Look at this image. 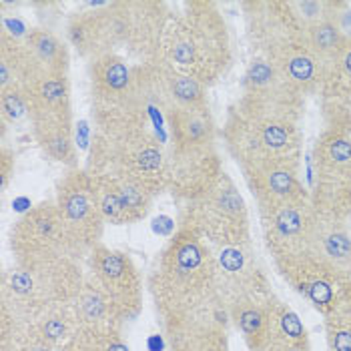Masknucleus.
Wrapping results in <instances>:
<instances>
[{
    "label": "nucleus",
    "instance_id": "nucleus-1",
    "mask_svg": "<svg viewBox=\"0 0 351 351\" xmlns=\"http://www.w3.org/2000/svg\"><path fill=\"white\" fill-rule=\"evenodd\" d=\"M149 291L161 324L217 301L213 247L189 229L177 227L155 259Z\"/></svg>",
    "mask_w": 351,
    "mask_h": 351
},
{
    "label": "nucleus",
    "instance_id": "nucleus-2",
    "mask_svg": "<svg viewBox=\"0 0 351 351\" xmlns=\"http://www.w3.org/2000/svg\"><path fill=\"white\" fill-rule=\"evenodd\" d=\"M162 60L205 86L215 84L233 62L227 23L211 0L183 2L171 16L162 38Z\"/></svg>",
    "mask_w": 351,
    "mask_h": 351
},
{
    "label": "nucleus",
    "instance_id": "nucleus-3",
    "mask_svg": "<svg viewBox=\"0 0 351 351\" xmlns=\"http://www.w3.org/2000/svg\"><path fill=\"white\" fill-rule=\"evenodd\" d=\"M81 259L62 257L43 263H12L0 279L2 319L32 325L40 317L71 307L84 285Z\"/></svg>",
    "mask_w": 351,
    "mask_h": 351
},
{
    "label": "nucleus",
    "instance_id": "nucleus-4",
    "mask_svg": "<svg viewBox=\"0 0 351 351\" xmlns=\"http://www.w3.org/2000/svg\"><path fill=\"white\" fill-rule=\"evenodd\" d=\"M169 191L183 203L199 197L225 173L219 153V131L211 108L167 112Z\"/></svg>",
    "mask_w": 351,
    "mask_h": 351
},
{
    "label": "nucleus",
    "instance_id": "nucleus-5",
    "mask_svg": "<svg viewBox=\"0 0 351 351\" xmlns=\"http://www.w3.org/2000/svg\"><path fill=\"white\" fill-rule=\"evenodd\" d=\"M169 135L155 129L129 131L121 135L95 133L88 161L84 169L121 171L145 183L155 195L169 191V162H167Z\"/></svg>",
    "mask_w": 351,
    "mask_h": 351
},
{
    "label": "nucleus",
    "instance_id": "nucleus-6",
    "mask_svg": "<svg viewBox=\"0 0 351 351\" xmlns=\"http://www.w3.org/2000/svg\"><path fill=\"white\" fill-rule=\"evenodd\" d=\"M179 229H189L211 247L249 243V209L235 181L223 173L205 193L179 203Z\"/></svg>",
    "mask_w": 351,
    "mask_h": 351
},
{
    "label": "nucleus",
    "instance_id": "nucleus-7",
    "mask_svg": "<svg viewBox=\"0 0 351 351\" xmlns=\"http://www.w3.org/2000/svg\"><path fill=\"white\" fill-rule=\"evenodd\" d=\"M223 147L229 157L243 171L269 161L301 159V131L299 125L277 123L243 112L235 105L227 110L221 129Z\"/></svg>",
    "mask_w": 351,
    "mask_h": 351
},
{
    "label": "nucleus",
    "instance_id": "nucleus-8",
    "mask_svg": "<svg viewBox=\"0 0 351 351\" xmlns=\"http://www.w3.org/2000/svg\"><path fill=\"white\" fill-rule=\"evenodd\" d=\"M313 185L309 201L315 213L327 219L351 221V135L325 129L311 153Z\"/></svg>",
    "mask_w": 351,
    "mask_h": 351
},
{
    "label": "nucleus",
    "instance_id": "nucleus-9",
    "mask_svg": "<svg viewBox=\"0 0 351 351\" xmlns=\"http://www.w3.org/2000/svg\"><path fill=\"white\" fill-rule=\"evenodd\" d=\"M54 201L77 257L86 259L88 253L101 245L107 225L95 179L84 167L66 169V173L56 181Z\"/></svg>",
    "mask_w": 351,
    "mask_h": 351
},
{
    "label": "nucleus",
    "instance_id": "nucleus-10",
    "mask_svg": "<svg viewBox=\"0 0 351 351\" xmlns=\"http://www.w3.org/2000/svg\"><path fill=\"white\" fill-rule=\"evenodd\" d=\"M233 105L261 119L299 125L305 108V95L299 93L267 58L255 56L245 71L241 97Z\"/></svg>",
    "mask_w": 351,
    "mask_h": 351
},
{
    "label": "nucleus",
    "instance_id": "nucleus-11",
    "mask_svg": "<svg viewBox=\"0 0 351 351\" xmlns=\"http://www.w3.org/2000/svg\"><path fill=\"white\" fill-rule=\"evenodd\" d=\"M119 49H127L138 64L161 62L162 38L171 21L169 4L161 0H123L107 4Z\"/></svg>",
    "mask_w": 351,
    "mask_h": 351
},
{
    "label": "nucleus",
    "instance_id": "nucleus-12",
    "mask_svg": "<svg viewBox=\"0 0 351 351\" xmlns=\"http://www.w3.org/2000/svg\"><path fill=\"white\" fill-rule=\"evenodd\" d=\"M14 263H43L62 257H77L56 201H43L30 207L8 233ZM82 261V259H81Z\"/></svg>",
    "mask_w": 351,
    "mask_h": 351
},
{
    "label": "nucleus",
    "instance_id": "nucleus-13",
    "mask_svg": "<svg viewBox=\"0 0 351 351\" xmlns=\"http://www.w3.org/2000/svg\"><path fill=\"white\" fill-rule=\"evenodd\" d=\"M86 277L103 291L123 324L141 313L143 281L135 261L127 253L97 245L86 257Z\"/></svg>",
    "mask_w": 351,
    "mask_h": 351
},
{
    "label": "nucleus",
    "instance_id": "nucleus-14",
    "mask_svg": "<svg viewBox=\"0 0 351 351\" xmlns=\"http://www.w3.org/2000/svg\"><path fill=\"white\" fill-rule=\"evenodd\" d=\"M217 295L225 307L271 293L269 279L251 241L235 247H213Z\"/></svg>",
    "mask_w": 351,
    "mask_h": 351
},
{
    "label": "nucleus",
    "instance_id": "nucleus-15",
    "mask_svg": "<svg viewBox=\"0 0 351 351\" xmlns=\"http://www.w3.org/2000/svg\"><path fill=\"white\" fill-rule=\"evenodd\" d=\"M301 255L351 301V221L317 215L311 241Z\"/></svg>",
    "mask_w": 351,
    "mask_h": 351
},
{
    "label": "nucleus",
    "instance_id": "nucleus-16",
    "mask_svg": "<svg viewBox=\"0 0 351 351\" xmlns=\"http://www.w3.org/2000/svg\"><path fill=\"white\" fill-rule=\"evenodd\" d=\"M229 311L221 299L162 325L169 351H229Z\"/></svg>",
    "mask_w": 351,
    "mask_h": 351
},
{
    "label": "nucleus",
    "instance_id": "nucleus-17",
    "mask_svg": "<svg viewBox=\"0 0 351 351\" xmlns=\"http://www.w3.org/2000/svg\"><path fill=\"white\" fill-rule=\"evenodd\" d=\"M263 239L275 265L299 257L311 241L317 213L311 201H298L275 209L259 211Z\"/></svg>",
    "mask_w": 351,
    "mask_h": 351
},
{
    "label": "nucleus",
    "instance_id": "nucleus-18",
    "mask_svg": "<svg viewBox=\"0 0 351 351\" xmlns=\"http://www.w3.org/2000/svg\"><path fill=\"white\" fill-rule=\"evenodd\" d=\"M95 179L103 215L110 225H131L149 215L155 193L138 179L121 171H97Z\"/></svg>",
    "mask_w": 351,
    "mask_h": 351
},
{
    "label": "nucleus",
    "instance_id": "nucleus-19",
    "mask_svg": "<svg viewBox=\"0 0 351 351\" xmlns=\"http://www.w3.org/2000/svg\"><path fill=\"white\" fill-rule=\"evenodd\" d=\"M241 173L259 211L309 199V191L301 181L299 159L261 162L243 169Z\"/></svg>",
    "mask_w": 351,
    "mask_h": 351
},
{
    "label": "nucleus",
    "instance_id": "nucleus-20",
    "mask_svg": "<svg viewBox=\"0 0 351 351\" xmlns=\"http://www.w3.org/2000/svg\"><path fill=\"white\" fill-rule=\"evenodd\" d=\"M93 123L127 107L133 101V64L119 53L88 62Z\"/></svg>",
    "mask_w": 351,
    "mask_h": 351
},
{
    "label": "nucleus",
    "instance_id": "nucleus-21",
    "mask_svg": "<svg viewBox=\"0 0 351 351\" xmlns=\"http://www.w3.org/2000/svg\"><path fill=\"white\" fill-rule=\"evenodd\" d=\"M32 129H73L69 75L40 73L25 90Z\"/></svg>",
    "mask_w": 351,
    "mask_h": 351
},
{
    "label": "nucleus",
    "instance_id": "nucleus-22",
    "mask_svg": "<svg viewBox=\"0 0 351 351\" xmlns=\"http://www.w3.org/2000/svg\"><path fill=\"white\" fill-rule=\"evenodd\" d=\"M66 43L88 62L119 51V40L107 4L79 10L66 23Z\"/></svg>",
    "mask_w": 351,
    "mask_h": 351
},
{
    "label": "nucleus",
    "instance_id": "nucleus-23",
    "mask_svg": "<svg viewBox=\"0 0 351 351\" xmlns=\"http://www.w3.org/2000/svg\"><path fill=\"white\" fill-rule=\"evenodd\" d=\"M259 56L275 64L279 73L305 97L322 93L325 81L324 62L303 45L301 38L281 40Z\"/></svg>",
    "mask_w": 351,
    "mask_h": 351
},
{
    "label": "nucleus",
    "instance_id": "nucleus-24",
    "mask_svg": "<svg viewBox=\"0 0 351 351\" xmlns=\"http://www.w3.org/2000/svg\"><path fill=\"white\" fill-rule=\"evenodd\" d=\"M43 71L34 62L32 54L25 45V36L12 34L2 28L0 32V93L21 90L25 93L28 84Z\"/></svg>",
    "mask_w": 351,
    "mask_h": 351
},
{
    "label": "nucleus",
    "instance_id": "nucleus-25",
    "mask_svg": "<svg viewBox=\"0 0 351 351\" xmlns=\"http://www.w3.org/2000/svg\"><path fill=\"white\" fill-rule=\"evenodd\" d=\"M75 317H77V331L81 333H95V335H110L123 333V322L103 295V291L84 277L79 298L73 303Z\"/></svg>",
    "mask_w": 351,
    "mask_h": 351
},
{
    "label": "nucleus",
    "instance_id": "nucleus-26",
    "mask_svg": "<svg viewBox=\"0 0 351 351\" xmlns=\"http://www.w3.org/2000/svg\"><path fill=\"white\" fill-rule=\"evenodd\" d=\"M275 293L271 291L261 298L245 299L227 307L231 324L237 327L249 351L267 350L269 333V301Z\"/></svg>",
    "mask_w": 351,
    "mask_h": 351
},
{
    "label": "nucleus",
    "instance_id": "nucleus-27",
    "mask_svg": "<svg viewBox=\"0 0 351 351\" xmlns=\"http://www.w3.org/2000/svg\"><path fill=\"white\" fill-rule=\"evenodd\" d=\"M25 45L43 73L69 75L71 69L69 43L62 40L56 32L40 27L28 28L25 32Z\"/></svg>",
    "mask_w": 351,
    "mask_h": 351
},
{
    "label": "nucleus",
    "instance_id": "nucleus-28",
    "mask_svg": "<svg viewBox=\"0 0 351 351\" xmlns=\"http://www.w3.org/2000/svg\"><path fill=\"white\" fill-rule=\"evenodd\" d=\"M303 348L309 350V335L299 315L277 295L269 301V333L267 348Z\"/></svg>",
    "mask_w": 351,
    "mask_h": 351
},
{
    "label": "nucleus",
    "instance_id": "nucleus-29",
    "mask_svg": "<svg viewBox=\"0 0 351 351\" xmlns=\"http://www.w3.org/2000/svg\"><path fill=\"white\" fill-rule=\"evenodd\" d=\"M162 77H165V93H167L169 110L171 108H185V110L209 108L207 86L203 82L175 71L165 60H162Z\"/></svg>",
    "mask_w": 351,
    "mask_h": 351
},
{
    "label": "nucleus",
    "instance_id": "nucleus-30",
    "mask_svg": "<svg viewBox=\"0 0 351 351\" xmlns=\"http://www.w3.org/2000/svg\"><path fill=\"white\" fill-rule=\"evenodd\" d=\"M32 138L38 149L53 161L64 165L66 169H77L79 157L73 141V129H32Z\"/></svg>",
    "mask_w": 351,
    "mask_h": 351
},
{
    "label": "nucleus",
    "instance_id": "nucleus-31",
    "mask_svg": "<svg viewBox=\"0 0 351 351\" xmlns=\"http://www.w3.org/2000/svg\"><path fill=\"white\" fill-rule=\"evenodd\" d=\"M351 93V40L346 45V49L339 56L327 66L325 81L322 86L324 107L335 105L341 99H346Z\"/></svg>",
    "mask_w": 351,
    "mask_h": 351
},
{
    "label": "nucleus",
    "instance_id": "nucleus-32",
    "mask_svg": "<svg viewBox=\"0 0 351 351\" xmlns=\"http://www.w3.org/2000/svg\"><path fill=\"white\" fill-rule=\"evenodd\" d=\"M327 350L351 351V301L337 303L325 315Z\"/></svg>",
    "mask_w": 351,
    "mask_h": 351
},
{
    "label": "nucleus",
    "instance_id": "nucleus-33",
    "mask_svg": "<svg viewBox=\"0 0 351 351\" xmlns=\"http://www.w3.org/2000/svg\"><path fill=\"white\" fill-rule=\"evenodd\" d=\"M2 351H54L28 327L2 319Z\"/></svg>",
    "mask_w": 351,
    "mask_h": 351
},
{
    "label": "nucleus",
    "instance_id": "nucleus-34",
    "mask_svg": "<svg viewBox=\"0 0 351 351\" xmlns=\"http://www.w3.org/2000/svg\"><path fill=\"white\" fill-rule=\"evenodd\" d=\"M62 351H131L123 339V333L95 335L77 331Z\"/></svg>",
    "mask_w": 351,
    "mask_h": 351
},
{
    "label": "nucleus",
    "instance_id": "nucleus-35",
    "mask_svg": "<svg viewBox=\"0 0 351 351\" xmlns=\"http://www.w3.org/2000/svg\"><path fill=\"white\" fill-rule=\"evenodd\" d=\"M0 121H2V133H6L8 127H21L25 121L30 123L27 95L21 90L0 93Z\"/></svg>",
    "mask_w": 351,
    "mask_h": 351
},
{
    "label": "nucleus",
    "instance_id": "nucleus-36",
    "mask_svg": "<svg viewBox=\"0 0 351 351\" xmlns=\"http://www.w3.org/2000/svg\"><path fill=\"white\" fill-rule=\"evenodd\" d=\"M327 129H337L351 135V93L335 105L324 107Z\"/></svg>",
    "mask_w": 351,
    "mask_h": 351
},
{
    "label": "nucleus",
    "instance_id": "nucleus-37",
    "mask_svg": "<svg viewBox=\"0 0 351 351\" xmlns=\"http://www.w3.org/2000/svg\"><path fill=\"white\" fill-rule=\"evenodd\" d=\"M14 171V155L2 147V161H0V173H2V189H6L8 185V179H10V173Z\"/></svg>",
    "mask_w": 351,
    "mask_h": 351
},
{
    "label": "nucleus",
    "instance_id": "nucleus-38",
    "mask_svg": "<svg viewBox=\"0 0 351 351\" xmlns=\"http://www.w3.org/2000/svg\"><path fill=\"white\" fill-rule=\"evenodd\" d=\"M265 351H309V350H303V348H281V346H277V348H267Z\"/></svg>",
    "mask_w": 351,
    "mask_h": 351
}]
</instances>
